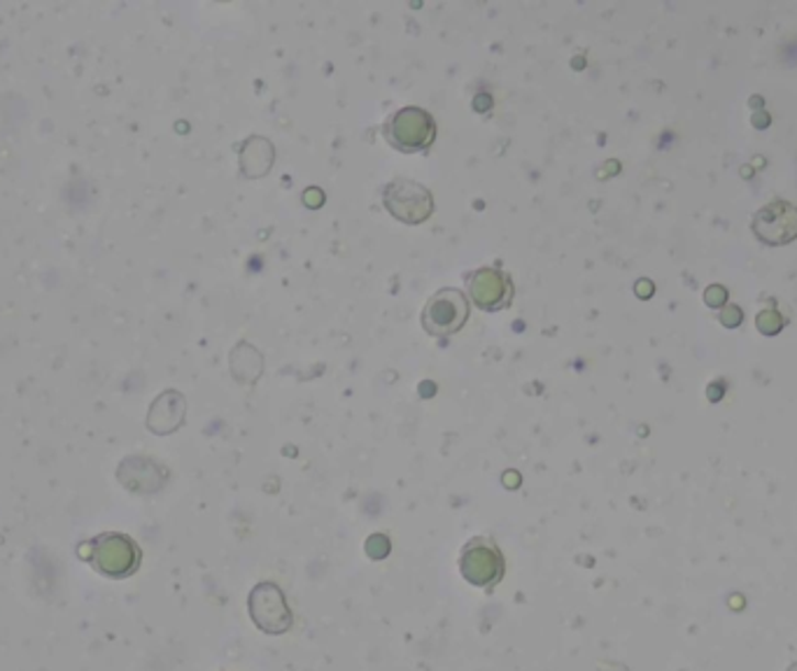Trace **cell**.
I'll list each match as a JSON object with an SVG mask.
<instances>
[{"mask_svg":"<svg viewBox=\"0 0 797 671\" xmlns=\"http://www.w3.org/2000/svg\"><path fill=\"white\" fill-rule=\"evenodd\" d=\"M469 294L483 311H502L514 301V282L499 268H479L469 276Z\"/></svg>","mask_w":797,"mask_h":671,"instance_id":"4","label":"cell"},{"mask_svg":"<svg viewBox=\"0 0 797 671\" xmlns=\"http://www.w3.org/2000/svg\"><path fill=\"white\" fill-rule=\"evenodd\" d=\"M782 324H784L782 315L774 313V311H765V313H761V317H757V327H761V332H765L770 336L779 332Z\"/></svg>","mask_w":797,"mask_h":671,"instance_id":"8","label":"cell"},{"mask_svg":"<svg viewBox=\"0 0 797 671\" xmlns=\"http://www.w3.org/2000/svg\"><path fill=\"white\" fill-rule=\"evenodd\" d=\"M250 611L255 623L269 635H282L292 623L290 608L276 585H259L250 597Z\"/></svg>","mask_w":797,"mask_h":671,"instance_id":"6","label":"cell"},{"mask_svg":"<svg viewBox=\"0 0 797 671\" xmlns=\"http://www.w3.org/2000/svg\"><path fill=\"white\" fill-rule=\"evenodd\" d=\"M723 322L728 324V327H737V324L742 322V313H739V309H728L723 313Z\"/></svg>","mask_w":797,"mask_h":671,"instance_id":"10","label":"cell"},{"mask_svg":"<svg viewBox=\"0 0 797 671\" xmlns=\"http://www.w3.org/2000/svg\"><path fill=\"white\" fill-rule=\"evenodd\" d=\"M385 203L390 213L406 224H420L431 215V194L423 187L408 180H396L385 191Z\"/></svg>","mask_w":797,"mask_h":671,"instance_id":"3","label":"cell"},{"mask_svg":"<svg viewBox=\"0 0 797 671\" xmlns=\"http://www.w3.org/2000/svg\"><path fill=\"white\" fill-rule=\"evenodd\" d=\"M705 299H707V303L709 305H714V309H716V305H723L726 301H728V292L723 290V287H709V290H707V294H705Z\"/></svg>","mask_w":797,"mask_h":671,"instance_id":"9","label":"cell"},{"mask_svg":"<svg viewBox=\"0 0 797 671\" xmlns=\"http://www.w3.org/2000/svg\"><path fill=\"white\" fill-rule=\"evenodd\" d=\"M782 217H774L772 208H765L755 220V232L761 238L770 241L772 245L788 243L797 236V210L788 203H782Z\"/></svg>","mask_w":797,"mask_h":671,"instance_id":"7","label":"cell"},{"mask_svg":"<svg viewBox=\"0 0 797 671\" xmlns=\"http://www.w3.org/2000/svg\"><path fill=\"white\" fill-rule=\"evenodd\" d=\"M462 573L464 579L473 585H490L499 581L504 573L502 552L495 544L485 539L471 541L462 552Z\"/></svg>","mask_w":797,"mask_h":671,"instance_id":"5","label":"cell"},{"mask_svg":"<svg viewBox=\"0 0 797 671\" xmlns=\"http://www.w3.org/2000/svg\"><path fill=\"white\" fill-rule=\"evenodd\" d=\"M388 141L402 152L427 149L436 138V122L423 108H402L385 126Z\"/></svg>","mask_w":797,"mask_h":671,"instance_id":"1","label":"cell"},{"mask_svg":"<svg viewBox=\"0 0 797 671\" xmlns=\"http://www.w3.org/2000/svg\"><path fill=\"white\" fill-rule=\"evenodd\" d=\"M469 317V301L460 290H441L425 305L423 327L431 336H452L464 327Z\"/></svg>","mask_w":797,"mask_h":671,"instance_id":"2","label":"cell"}]
</instances>
